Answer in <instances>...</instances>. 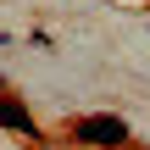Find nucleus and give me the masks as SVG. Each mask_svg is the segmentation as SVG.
<instances>
[{
    "label": "nucleus",
    "mask_w": 150,
    "mask_h": 150,
    "mask_svg": "<svg viewBox=\"0 0 150 150\" xmlns=\"http://www.w3.org/2000/svg\"><path fill=\"white\" fill-rule=\"evenodd\" d=\"M72 134H78L83 145H111V150L128 145V122H122V117H83Z\"/></svg>",
    "instance_id": "f257e3e1"
},
{
    "label": "nucleus",
    "mask_w": 150,
    "mask_h": 150,
    "mask_svg": "<svg viewBox=\"0 0 150 150\" xmlns=\"http://www.w3.org/2000/svg\"><path fill=\"white\" fill-rule=\"evenodd\" d=\"M0 128H11V134H28V139L39 134V128H33V117H28L17 100H6V95H0Z\"/></svg>",
    "instance_id": "f03ea898"
}]
</instances>
